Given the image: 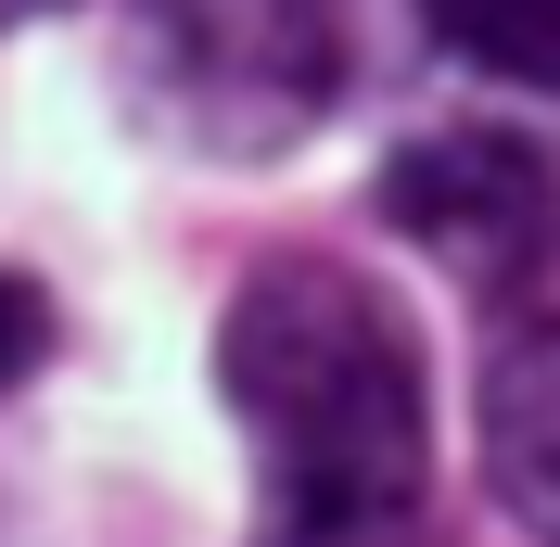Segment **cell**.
I'll return each mask as SVG.
<instances>
[{"mask_svg": "<svg viewBox=\"0 0 560 547\" xmlns=\"http://www.w3.org/2000/svg\"><path fill=\"white\" fill-rule=\"evenodd\" d=\"M383 217L420 255H446L471 280H510L560 230V166H548V140H523V128H433V140H408L383 166Z\"/></svg>", "mask_w": 560, "mask_h": 547, "instance_id": "3957f363", "label": "cell"}, {"mask_svg": "<svg viewBox=\"0 0 560 547\" xmlns=\"http://www.w3.org/2000/svg\"><path fill=\"white\" fill-rule=\"evenodd\" d=\"M140 77L191 140L268 153L331 115L345 26L331 0H140Z\"/></svg>", "mask_w": 560, "mask_h": 547, "instance_id": "7a4b0ae2", "label": "cell"}, {"mask_svg": "<svg viewBox=\"0 0 560 547\" xmlns=\"http://www.w3.org/2000/svg\"><path fill=\"white\" fill-rule=\"evenodd\" d=\"M26 13H51V0H0V26H26Z\"/></svg>", "mask_w": 560, "mask_h": 547, "instance_id": "52a82bcc", "label": "cell"}, {"mask_svg": "<svg viewBox=\"0 0 560 547\" xmlns=\"http://www.w3.org/2000/svg\"><path fill=\"white\" fill-rule=\"evenodd\" d=\"M446 51H471L510 90H560V0H420Z\"/></svg>", "mask_w": 560, "mask_h": 547, "instance_id": "5b68a950", "label": "cell"}, {"mask_svg": "<svg viewBox=\"0 0 560 547\" xmlns=\"http://www.w3.org/2000/svg\"><path fill=\"white\" fill-rule=\"evenodd\" d=\"M217 395L268 484V547H395L433 472L420 331L383 280L268 255L217 318Z\"/></svg>", "mask_w": 560, "mask_h": 547, "instance_id": "6da1fadb", "label": "cell"}, {"mask_svg": "<svg viewBox=\"0 0 560 547\" xmlns=\"http://www.w3.org/2000/svg\"><path fill=\"white\" fill-rule=\"evenodd\" d=\"M38 357H51V293L0 268V395H13V382H26Z\"/></svg>", "mask_w": 560, "mask_h": 547, "instance_id": "8992f818", "label": "cell"}, {"mask_svg": "<svg viewBox=\"0 0 560 547\" xmlns=\"http://www.w3.org/2000/svg\"><path fill=\"white\" fill-rule=\"evenodd\" d=\"M485 484L535 547H560V318H523L485 357Z\"/></svg>", "mask_w": 560, "mask_h": 547, "instance_id": "277c9868", "label": "cell"}]
</instances>
